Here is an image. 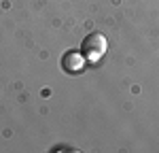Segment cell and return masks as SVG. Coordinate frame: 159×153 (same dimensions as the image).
Returning <instances> with one entry per match:
<instances>
[{
	"mask_svg": "<svg viewBox=\"0 0 159 153\" xmlns=\"http://www.w3.org/2000/svg\"><path fill=\"white\" fill-rule=\"evenodd\" d=\"M106 49H108V40L102 32H89L81 43V51L85 55L87 64H98L104 58Z\"/></svg>",
	"mask_w": 159,
	"mask_h": 153,
	"instance_id": "obj_1",
	"label": "cell"
},
{
	"mask_svg": "<svg viewBox=\"0 0 159 153\" xmlns=\"http://www.w3.org/2000/svg\"><path fill=\"white\" fill-rule=\"evenodd\" d=\"M87 66V60L83 55V51H68L61 55V68L70 75H76V72H83Z\"/></svg>",
	"mask_w": 159,
	"mask_h": 153,
	"instance_id": "obj_2",
	"label": "cell"
}]
</instances>
